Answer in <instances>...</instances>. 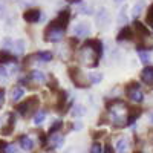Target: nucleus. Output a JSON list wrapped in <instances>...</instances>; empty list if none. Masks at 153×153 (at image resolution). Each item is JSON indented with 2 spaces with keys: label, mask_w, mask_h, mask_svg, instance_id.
<instances>
[{
  "label": "nucleus",
  "mask_w": 153,
  "mask_h": 153,
  "mask_svg": "<svg viewBox=\"0 0 153 153\" xmlns=\"http://www.w3.org/2000/svg\"><path fill=\"white\" fill-rule=\"evenodd\" d=\"M103 57V43L101 40H87L76 52V58L87 68H97L100 58Z\"/></svg>",
  "instance_id": "obj_1"
},
{
  "label": "nucleus",
  "mask_w": 153,
  "mask_h": 153,
  "mask_svg": "<svg viewBox=\"0 0 153 153\" xmlns=\"http://www.w3.org/2000/svg\"><path fill=\"white\" fill-rule=\"evenodd\" d=\"M107 112L110 121L115 126H126L127 123V115H129V107L124 101L121 100H113L107 104Z\"/></svg>",
  "instance_id": "obj_2"
},
{
  "label": "nucleus",
  "mask_w": 153,
  "mask_h": 153,
  "mask_svg": "<svg viewBox=\"0 0 153 153\" xmlns=\"http://www.w3.org/2000/svg\"><path fill=\"white\" fill-rule=\"evenodd\" d=\"M69 78L74 83L75 87H80V89H86L91 86V81H89V76L87 74H84L78 66H71L69 68Z\"/></svg>",
  "instance_id": "obj_3"
},
{
  "label": "nucleus",
  "mask_w": 153,
  "mask_h": 153,
  "mask_svg": "<svg viewBox=\"0 0 153 153\" xmlns=\"http://www.w3.org/2000/svg\"><path fill=\"white\" fill-rule=\"evenodd\" d=\"M38 106H40V100L37 97H29L25 101H22V103H19L16 106V110L22 115V117H28V115H31L34 110H38Z\"/></svg>",
  "instance_id": "obj_4"
},
{
  "label": "nucleus",
  "mask_w": 153,
  "mask_h": 153,
  "mask_svg": "<svg viewBox=\"0 0 153 153\" xmlns=\"http://www.w3.org/2000/svg\"><path fill=\"white\" fill-rule=\"evenodd\" d=\"M69 22H71V11H69V9H61L58 14H57V17H55L52 22H49V26L60 28V29H63V31H66Z\"/></svg>",
  "instance_id": "obj_5"
},
{
  "label": "nucleus",
  "mask_w": 153,
  "mask_h": 153,
  "mask_svg": "<svg viewBox=\"0 0 153 153\" xmlns=\"http://www.w3.org/2000/svg\"><path fill=\"white\" fill-rule=\"evenodd\" d=\"M126 94H127V98H129L130 101H133V103H143L144 101V92L141 91V87H139V84L136 83H132L126 87Z\"/></svg>",
  "instance_id": "obj_6"
},
{
  "label": "nucleus",
  "mask_w": 153,
  "mask_h": 153,
  "mask_svg": "<svg viewBox=\"0 0 153 153\" xmlns=\"http://www.w3.org/2000/svg\"><path fill=\"white\" fill-rule=\"evenodd\" d=\"M65 32H66V31H63V29H60V28L49 26V25H48V28L45 29V40H46V42H51V43H58V42L63 40Z\"/></svg>",
  "instance_id": "obj_7"
},
{
  "label": "nucleus",
  "mask_w": 153,
  "mask_h": 153,
  "mask_svg": "<svg viewBox=\"0 0 153 153\" xmlns=\"http://www.w3.org/2000/svg\"><path fill=\"white\" fill-rule=\"evenodd\" d=\"M95 23L100 29H106L110 25V12L107 8H100L95 14Z\"/></svg>",
  "instance_id": "obj_8"
},
{
  "label": "nucleus",
  "mask_w": 153,
  "mask_h": 153,
  "mask_svg": "<svg viewBox=\"0 0 153 153\" xmlns=\"http://www.w3.org/2000/svg\"><path fill=\"white\" fill-rule=\"evenodd\" d=\"M42 19V11L37 8H29L23 12V20L26 23H37Z\"/></svg>",
  "instance_id": "obj_9"
},
{
  "label": "nucleus",
  "mask_w": 153,
  "mask_h": 153,
  "mask_svg": "<svg viewBox=\"0 0 153 153\" xmlns=\"http://www.w3.org/2000/svg\"><path fill=\"white\" fill-rule=\"evenodd\" d=\"M74 34L75 37H87L91 34V23H87V22L76 23V26L74 28Z\"/></svg>",
  "instance_id": "obj_10"
},
{
  "label": "nucleus",
  "mask_w": 153,
  "mask_h": 153,
  "mask_svg": "<svg viewBox=\"0 0 153 153\" xmlns=\"http://www.w3.org/2000/svg\"><path fill=\"white\" fill-rule=\"evenodd\" d=\"M16 61H17V57L9 49H0V66L8 65V63H16Z\"/></svg>",
  "instance_id": "obj_11"
},
{
  "label": "nucleus",
  "mask_w": 153,
  "mask_h": 153,
  "mask_svg": "<svg viewBox=\"0 0 153 153\" xmlns=\"http://www.w3.org/2000/svg\"><path fill=\"white\" fill-rule=\"evenodd\" d=\"M65 146V136L63 135H49V149L54 150V149H61Z\"/></svg>",
  "instance_id": "obj_12"
},
{
  "label": "nucleus",
  "mask_w": 153,
  "mask_h": 153,
  "mask_svg": "<svg viewBox=\"0 0 153 153\" xmlns=\"http://www.w3.org/2000/svg\"><path fill=\"white\" fill-rule=\"evenodd\" d=\"M14 127H16V118H14V115H12V113H9V115H8V123H6V126H3L2 129H0V133L5 135V136H8V135L12 133Z\"/></svg>",
  "instance_id": "obj_13"
},
{
  "label": "nucleus",
  "mask_w": 153,
  "mask_h": 153,
  "mask_svg": "<svg viewBox=\"0 0 153 153\" xmlns=\"http://www.w3.org/2000/svg\"><path fill=\"white\" fill-rule=\"evenodd\" d=\"M141 80L147 86H153V66H146L141 71Z\"/></svg>",
  "instance_id": "obj_14"
},
{
  "label": "nucleus",
  "mask_w": 153,
  "mask_h": 153,
  "mask_svg": "<svg viewBox=\"0 0 153 153\" xmlns=\"http://www.w3.org/2000/svg\"><path fill=\"white\" fill-rule=\"evenodd\" d=\"M132 37H133V28L124 26V28H121V31L118 32L117 40H118V42H126V40H132Z\"/></svg>",
  "instance_id": "obj_15"
},
{
  "label": "nucleus",
  "mask_w": 153,
  "mask_h": 153,
  "mask_svg": "<svg viewBox=\"0 0 153 153\" xmlns=\"http://www.w3.org/2000/svg\"><path fill=\"white\" fill-rule=\"evenodd\" d=\"M28 78H29V81H34V83H37V84L46 83V75H45L42 71H32V72H29Z\"/></svg>",
  "instance_id": "obj_16"
},
{
  "label": "nucleus",
  "mask_w": 153,
  "mask_h": 153,
  "mask_svg": "<svg viewBox=\"0 0 153 153\" xmlns=\"http://www.w3.org/2000/svg\"><path fill=\"white\" fill-rule=\"evenodd\" d=\"M146 8V0H138V2L132 6V17L136 20L139 16H141V12L144 11Z\"/></svg>",
  "instance_id": "obj_17"
},
{
  "label": "nucleus",
  "mask_w": 153,
  "mask_h": 153,
  "mask_svg": "<svg viewBox=\"0 0 153 153\" xmlns=\"http://www.w3.org/2000/svg\"><path fill=\"white\" fill-rule=\"evenodd\" d=\"M19 144H20V147H22L23 150H32V149H34V141H32L28 135H22V136L19 138Z\"/></svg>",
  "instance_id": "obj_18"
},
{
  "label": "nucleus",
  "mask_w": 153,
  "mask_h": 153,
  "mask_svg": "<svg viewBox=\"0 0 153 153\" xmlns=\"http://www.w3.org/2000/svg\"><path fill=\"white\" fill-rule=\"evenodd\" d=\"M117 22L121 28L127 26V22H129V16H127V6H123L118 12V17H117Z\"/></svg>",
  "instance_id": "obj_19"
},
{
  "label": "nucleus",
  "mask_w": 153,
  "mask_h": 153,
  "mask_svg": "<svg viewBox=\"0 0 153 153\" xmlns=\"http://www.w3.org/2000/svg\"><path fill=\"white\" fill-rule=\"evenodd\" d=\"M136 52H138V57H139V60H141V63L149 65L150 63V52L149 51L144 49V48H136Z\"/></svg>",
  "instance_id": "obj_20"
},
{
  "label": "nucleus",
  "mask_w": 153,
  "mask_h": 153,
  "mask_svg": "<svg viewBox=\"0 0 153 153\" xmlns=\"http://www.w3.org/2000/svg\"><path fill=\"white\" fill-rule=\"evenodd\" d=\"M23 95H25V89L20 87V86H16L11 91V101H12V103H16V101H19Z\"/></svg>",
  "instance_id": "obj_21"
},
{
  "label": "nucleus",
  "mask_w": 153,
  "mask_h": 153,
  "mask_svg": "<svg viewBox=\"0 0 153 153\" xmlns=\"http://www.w3.org/2000/svg\"><path fill=\"white\" fill-rule=\"evenodd\" d=\"M34 57L38 58V61H42V63H48L52 60V52H49V51H40V52L34 54Z\"/></svg>",
  "instance_id": "obj_22"
},
{
  "label": "nucleus",
  "mask_w": 153,
  "mask_h": 153,
  "mask_svg": "<svg viewBox=\"0 0 153 153\" xmlns=\"http://www.w3.org/2000/svg\"><path fill=\"white\" fill-rule=\"evenodd\" d=\"M86 113H87V110H86V106H83V104H75L72 107V117L80 118V117H84Z\"/></svg>",
  "instance_id": "obj_23"
},
{
  "label": "nucleus",
  "mask_w": 153,
  "mask_h": 153,
  "mask_svg": "<svg viewBox=\"0 0 153 153\" xmlns=\"http://www.w3.org/2000/svg\"><path fill=\"white\" fill-rule=\"evenodd\" d=\"M129 147V141L126 138H120L117 141V153H126Z\"/></svg>",
  "instance_id": "obj_24"
},
{
  "label": "nucleus",
  "mask_w": 153,
  "mask_h": 153,
  "mask_svg": "<svg viewBox=\"0 0 153 153\" xmlns=\"http://www.w3.org/2000/svg\"><path fill=\"white\" fill-rule=\"evenodd\" d=\"M89 81H91V84H98L103 81V74H100V72H92V74H89Z\"/></svg>",
  "instance_id": "obj_25"
},
{
  "label": "nucleus",
  "mask_w": 153,
  "mask_h": 153,
  "mask_svg": "<svg viewBox=\"0 0 153 153\" xmlns=\"http://www.w3.org/2000/svg\"><path fill=\"white\" fill-rule=\"evenodd\" d=\"M45 118H46V112L45 110H37L35 115H34V124L35 126H40L45 121Z\"/></svg>",
  "instance_id": "obj_26"
},
{
  "label": "nucleus",
  "mask_w": 153,
  "mask_h": 153,
  "mask_svg": "<svg viewBox=\"0 0 153 153\" xmlns=\"http://www.w3.org/2000/svg\"><path fill=\"white\" fill-rule=\"evenodd\" d=\"M25 40H16L14 45H12V49H14L16 54H23L25 52Z\"/></svg>",
  "instance_id": "obj_27"
},
{
  "label": "nucleus",
  "mask_w": 153,
  "mask_h": 153,
  "mask_svg": "<svg viewBox=\"0 0 153 153\" xmlns=\"http://www.w3.org/2000/svg\"><path fill=\"white\" fill-rule=\"evenodd\" d=\"M61 127H63V121L61 120H55L52 124H51V127H49V135H55Z\"/></svg>",
  "instance_id": "obj_28"
},
{
  "label": "nucleus",
  "mask_w": 153,
  "mask_h": 153,
  "mask_svg": "<svg viewBox=\"0 0 153 153\" xmlns=\"http://www.w3.org/2000/svg\"><path fill=\"white\" fill-rule=\"evenodd\" d=\"M91 153H104V147L101 146L100 143H94L92 146H91Z\"/></svg>",
  "instance_id": "obj_29"
},
{
  "label": "nucleus",
  "mask_w": 153,
  "mask_h": 153,
  "mask_svg": "<svg viewBox=\"0 0 153 153\" xmlns=\"http://www.w3.org/2000/svg\"><path fill=\"white\" fill-rule=\"evenodd\" d=\"M146 22H147V25L152 28L153 26V3L149 6V12H147V19H146Z\"/></svg>",
  "instance_id": "obj_30"
},
{
  "label": "nucleus",
  "mask_w": 153,
  "mask_h": 153,
  "mask_svg": "<svg viewBox=\"0 0 153 153\" xmlns=\"http://www.w3.org/2000/svg\"><path fill=\"white\" fill-rule=\"evenodd\" d=\"M6 14V0H0V20H3Z\"/></svg>",
  "instance_id": "obj_31"
},
{
  "label": "nucleus",
  "mask_w": 153,
  "mask_h": 153,
  "mask_svg": "<svg viewBox=\"0 0 153 153\" xmlns=\"http://www.w3.org/2000/svg\"><path fill=\"white\" fill-rule=\"evenodd\" d=\"M0 78H2V80L8 78V71H6L5 66H0Z\"/></svg>",
  "instance_id": "obj_32"
},
{
  "label": "nucleus",
  "mask_w": 153,
  "mask_h": 153,
  "mask_svg": "<svg viewBox=\"0 0 153 153\" xmlns=\"http://www.w3.org/2000/svg\"><path fill=\"white\" fill-rule=\"evenodd\" d=\"M81 12L83 14H92V8L87 5H81Z\"/></svg>",
  "instance_id": "obj_33"
},
{
  "label": "nucleus",
  "mask_w": 153,
  "mask_h": 153,
  "mask_svg": "<svg viewBox=\"0 0 153 153\" xmlns=\"http://www.w3.org/2000/svg\"><path fill=\"white\" fill-rule=\"evenodd\" d=\"M5 104V89H0V107Z\"/></svg>",
  "instance_id": "obj_34"
},
{
  "label": "nucleus",
  "mask_w": 153,
  "mask_h": 153,
  "mask_svg": "<svg viewBox=\"0 0 153 153\" xmlns=\"http://www.w3.org/2000/svg\"><path fill=\"white\" fill-rule=\"evenodd\" d=\"M72 129H74V130H81V129H83V123H81V121H76V123H74Z\"/></svg>",
  "instance_id": "obj_35"
},
{
  "label": "nucleus",
  "mask_w": 153,
  "mask_h": 153,
  "mask_svg": "<svg viewBox=\"0 0 153 153\" xmlns=\"http://www.w3.org/2000/svg\"><path fill=\"white\" fill-rule=\"evenodd\" d=\"M17 150H16V146L14 144H8V147H6V153H16Z\"/></svg>",
  "instance_id": "obj_36"
},
{
  "label": "nucleus",
  "mask_w": 153,
  "mask_h": 153,
  "mask_svg": "<svg viewBox=\"0 0 153 153\" xmlns=\"http://www.w3.org/2000/svg\"><path fill=\"white\" fill-rule=\"evenodd\" d=\"M149 120H150V123L153 124V110H150V115H149Z\"/></svg>",
  "instance_id": "obj_37"
},
{
  "label": "nucleus",
  "mask_w": 153,
  "mask_h": 153,
  "mask_svg": "<svg viewBox=\"0 0 153 153\" xmlns=\"http://www.w3.org/2000/svg\"><path fill=\"white\" fill-rule=\"evenodd\" d=\"M104 153H112V152H110V146H106V150H104Z\"/></svg>",
  "instance_id": "obj_38"
},
{
  "label": "nucleus",
  "mask_w": 153,
  "mask_h": 153,
  "mask_svg": "<svg viewBox=\"0 0 153 153\" xmlns=\"http://www.w3.org/2000/svg\"><path fill=\"white\" fill-rule=\"evenodd\" d=\"M113 2H115V3H117V5H120V3H123V2H126V0H113Z\"/></svg>",
  "instance_id": "obj_39"
},
{
  "label": "nucleus",
  "mask_w": 153,
  "mask_h": 153,
  "mask_svg": "<svg viewBox=\"0 0 153 153\" xmlns=\"http://www.w3.org/2000/svg\"><path fill=\"white\" fill-rule=\"evenodd\" d=\"M69 2H72V3H81V0H69Z\"/></svg>",
  "instance_id": "obj_40"
},
{
  "label": "nucleus",
  "mask_w": 153,
  "mask_h": 153,
  "mask_svg": "<svg viewBox=\"0 0 153 153\" xmlns=\"http://www.w3.org/2000/svg\"><path fill=\"white\" fill-rule=\"evenodd\" d=\"M42 153H51V150H45V152H42Z\"/></svg>",
  "instance_id": "obj_41"
},
{
  "label": "nucleus",
  "mask_w": 153,
  "mask_h": 153,
  "mask_svg": "<svg viewBox=\"0 0 153 153\" xmlns=\"http://www.w3.org/2000/svg\"><path fill=\"white\" fill-rule=\"evenodd\" d=\"M135 153H143V152H135Z\"/></svg>",
  "instance_id": "obj_42"
},
{
  "label": "nucleus",
  "mask_w": 153,
  "mask_h": 153,
  "mask_svg": "<svg viewBox=\"0 0 153 153\" xmlns=\"http://www.w3.org/2000/svg\"><path fill=\"white\" fill-rule=\"evenodd\" d=\"M152 29H153V26H152Z\"/></svg>",
  "instance_id": "obj_43"
}]
</instances>
